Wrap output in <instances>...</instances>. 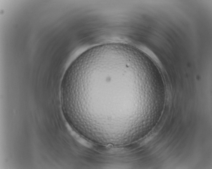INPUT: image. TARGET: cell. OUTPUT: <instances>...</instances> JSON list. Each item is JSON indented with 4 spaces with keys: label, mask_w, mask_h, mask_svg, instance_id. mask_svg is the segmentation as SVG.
<instances>
[{
    "label": "cell",
    "mask_w": 212,
    "mask_h": 169,
    "mask_svg": "<svg viewBox=\"0 0 212 169\" xmlns=\"http://www.w3.org/2000/svg\"><path fill=\"white\" fill-rule=\"evenodd\" d=\"M67 128H68L69 132H70L71 135L73 136L74 137L76 138V140H77L79 142L81 143L84 145L86 146H89V143H88L85 140L80 137V136H79L75 132L72 130V129L71 128V127H70L69 126V125Z\"/></svg>",
    "instance_id": "6da1fadb"
}]
</instances>
